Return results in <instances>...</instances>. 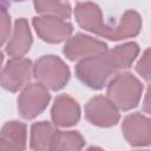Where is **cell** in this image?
Masks as SVG:
<instances>
[{"label": "cell", "instance_id": "1", "mask_svg": "<svg viewBox=\"0 0 151 151\" xmlns=\"http://www.w3.org/2000/svg\"><path fill=\"white\" fill-rule=\"evenodd\" d=\"M138 54L139 46L134 41L118 45L112 50L78 61L74 67L76 77L88 88L101 90L119 71L131 67Z\"/></svg>", "mask_w": 151, "mask_h": 151}, {"label": "cell", "instance_id": "2", "mask_svg": "<svg viewBox=\"0 0 151 151\" xmlns=\"http://www.w3.org/2000/svg\"><path fill=\"white\" fill-rule=\"evenodd\" d=\"M74 18L85 31L113 41L133 38L142 29V18L137 11L127 9L117 22L107 24L103 20L100 7L90 1L76 4Z\"/></svg>", "mask_w": 151, "mask_h": 151}, {"label": "cell", "instance_id": "3", "mask_svg": "<svg viewBox=\"0 0 151 151\" xmlns=\"http://www.w3.org/2000/svg\"><path fill=\"white\" fill-rule=\"evenodd\" d=\"M143 93V84L131 72H122L107 84L106 97L120 111H130L138 106Z\"/></svg>", "mask_w": 151, "mask_h": 151}, {"label": "cell", "instance_id": "4", "mask_svg": "<svg viewBox=\"0 0 151 151\" xmlns=\"http://www.w3.org/2000/svg\"><path fill=\"white\" fill-rule=\"evenodd\" d=\"M33 77L51 91H59L66 86L71 72L68 66L54 54H45L38 58L33 65Z\"/></svg>", "mask_w": 151, "mask_h": 151}, {"label": "cell", "instance_id": "5", "mask_svg": "<svg viewBox=\"0 0 151 151\" xmlns=\"http://www.w3.org/2000/svg\"><path fill=\"white\" fill-rule=\"evenodd\" d=\"M51 94L40 83H31L21 90L18 97V111L26 120L34 119L45 111L50 104Z\"/></svg>", "mask_w": 151, "mask_h": 151}, {"label": "cell", "instance_id": "6", "mask_svg": "<svg viewBox=\"0 0 151 151\" xmlns=\"http://www.w3.org/2000/svg\"><path fill=\"white\" fill-rule=\"evenodd\" d=\"M33 76L32 61L27 58H11L1 71V86L6 91L18 92L24 90Z\"/></svg>", "mask_w": 151, "mask_h": 151}, {"label": "cell", "instance_id": "7", "mask_svg": "<svg viewBox=\"0 0 151 151\" xmlns=\"http://www.w3.org/2000/svg\"><path fill=\"white\" fill-rule=\"evenodd\" d=\"M85 118L94 126L112 127L119 122L120 113L107 97L94 96L85 105Z\"/></svg>", "mask_w": 151, "mask_h": 151}, {"label": "cell", "instance_id": "8", "mask_svg": "<svg viewBox=\"0 0 151 151\" xmlns=\"http://www.w3.org/2000/svg\"><path fill=\"white\" fill-rule=\"evenodd\" d=\"M32 25L38 37L48 44H60L67 41L73 32V25L66 20L53 17H33Z\"/></svg>", "mask_w": 151, "mask_h": 151}, {"label": "cell", "instance_id": "9", "mask_svg": "<svg viewBox=\"0 0 151 151\" xmlns=\"http://www.w3.org/2000/svg\"><path fill=\"white\" fill-rule=\"evenodd\" d=\"M107 51V44L84 33H76L65 44L64 55L70 61L83 60Z\"/></svg>", "mask_w": 151, "mask_h": 151}, {"label": "cell", "instance_id": "10", "mask_svg": "<svg viewBox=\"0 0 151 151\" xmlns=\"http://www.w3.org/2000/svg\"><path fill=\"white\" fill-rule=\"evenodd\" d=\"M122 131L125 140L132 146L151 145V119L139 112L127 114L123 119Z\"/></svg>", "mask_w": 151, "mask_h": 151}, {"label": "cell", "instance_id": "11", "mask_svg": "<svg viewBox=\"0 0 151 151\" xmlns=\"http://www.w3.org/2000/svg\"><path fill=\"white\" fill-rule=\"evenodd\" d=\"M51 118L55 126L71 127L80 119V106L71 96L63 93L55 97L51 109Z\"/></svg>", "mask_w": 151, "mask_h": 151}, {"label": "cell", "instance_id": "12", "mask_svg": "<svg viewBox=\"0 0 151 151\" xmlns=\"http://www.w3.org/2000/svg\"><path fill=\"white\" fill-rule=\"evenodd\" d=\"M33 44V37L29 29L28 21L25 18H19L14 21V28L9 40L5 46V52L11 58H22Z\"/></svg>", "mask_w": 151, "mask_h": 151}, {"label": "cell", "instance_id": "13", "mask_svg": "<svg viewBox=\"0 0 151 151\" xmlns=\"http://www.w3.org/2000/svg\"><path fill=\"white\" fill-rule=\"evenodd\" d=\"M27 126L19 120L6 122L0 132V151H26Z\"/></svg>", "mask_w": 151, "mask_h": 151}, {"label": "cell", "instance_id": "14", "mask_svg": "<svg viewBox=\"0 0 151 151\" xmlns=\"http://www.w3.org/2000/svg\"><path fill=\"white\" fill-rule=\"evenodd\" d=\"M57 129L52 123L41 120L33 123L29 134V147L32 151H51V143Z\"/></svg>", "mask_w": 151, "mask_h": 151}, {"label": "cell", "instance_id": "15", "mask_svg": "<svg viewBox=\"0 0 151 151\" xmlns=\"http://www.w3.org/2000/svg\"><path fill=\"white\" fill-rule=\"evenodd\" d=\"M85 143L79 131L57 130L51 143V151H81Z\"/></svg>", "mask_w": 151, "mask_h": 151}, {"label": "cell", "instance_id": "16", "mask_svg": "<svg viewBox=\"0 0 151 151\" xmlns=\"http://www.w3.org/2000/svg\"><path fill=\"white\" fill-rule=\"evenodd\" d=\"M34 9L37 13L44 15V17H53L59 18L63 20L70 19L72 14V7L70 2H63V1H34L33 2Z\"/></svg>", "mask_w": 151, "mask_h": 151}, {"label": "cell", "instance_id": "17", "mask_svg": "<svg viewBox=\"0 0 151 151\" xmlns=\"http://www.w3.org/2000/svg\"><path fill=\"white\" fill-rule=\"evenodd\" d=\"M136 72L146 81H151V47L146 48L138 63L136 64Z\"/></svg>", "mask_w": 151, "mask_h": 151}, {"label": "cell", "instance_id": "18", "mask_svg": "<svg viewBox=\"0 0 151 151\" xmlns=\"http://www.w3.org/2000/svg\"><path fill=\"white\" fill-rule=\"evenodd\" d=\"M1 45H5L7 40H9L11 33V17L7 13L6 8H1Z\"/></svg>", "mask_w": 151, "mask_h": 151}, {"label": "cell", "instance_id": "19", "mask_svg": "<svg viewBox=\"0 0 151 151\" xmlns=\"http://www.w3.org/2000/svg\"><path fill=\"white\" fill-rule=\"evenodd\" d=\"M143 111L145 113L151 114V85L147 86V90L143 100Z\"/></svg>", "mask_w": 151, "mask_h": 151}, {"label": "cell", "instance_id": "20", "mask_svg": "<svg viewBox=\"0 0 151 151\" xmlns=\"http://www.w3.org/2000/svg\"><path fill=\"white\" fill-rule=\"evenodd\" d=\"M85 151H104V150L101 147H99V146H90Z\"/></svg>", "mask_w": 151, "mask_h": 151}, {"label": "cell", "instance_id": "21", "mask_svg": "<svg viewBox=\"0 0 151 151\" xmlns=\"http://www.w3.org/2000/svg\"><path fill=\"white\" fill-rule=\"evenodd\" d=\"M137 151H147V150H137Z\"/></svg>", "mask_w": 151, "mask_h": 151}]
</instances>
